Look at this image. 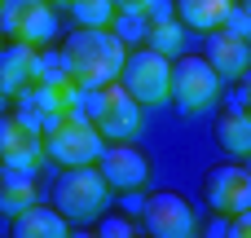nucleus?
<instances>
[{"mask_svg": "<svg viewBox=\"0 0 251 238\" xmlns=\"http://www.w3.org/2000/svg\"><path fill=\"white\" fill-rule=\"evenodd\" d=\"M119 84H124L141 106H163V102H168V84H172V57L146 44V49H137V53L124 57Z\"/></svg>", "mask_w": 251, "mask_h": 238, "instance_id": "423d86ee", "label": "nucleus"}, {"mask_svg": "<svg viewBox=\"0 0 251 238\" xmlns=\"http://www.w3.org/2000/svg\"><path fill=\"white\" fill-rule=\"evenodd\" d=\"M243 4H247V9H251V0H243Z\"/></svg>", "mask_w": 251, "mask_h": 238, "instance_id": "cd10ccee", "label": "nucleus"}, {"mask_svg": "<svg viewBox=\"0 0 251 238\" xmlns=\"http://www.w3.org/2000/svg\"><path fill=\"white\" fill-rule=\"evenodd\" d=\"M49 4H71V0H49Z\"/></svg>", "mask_w": 251, "mask_h": 238, "instance_id": "bb28decb", "label": "nucleus"}, {"mask_svg": "<svg viewBox=\"0 0 251 238\" xmlns=\"http://www.w3.org/2000/svg\"><path fill=\"white\" fill-rule=\"evenodd\" d=\"M0 4H4V0H0Z\"/></svg>", "mask_w": 251, "mask_h": 238, "instance_id": "c85d7f7f", "label": "nucleus"}, {"mask_svg": "<svg viewBox=\"0 0 251 238\" xmlns=\"http://www.w3.org/2000/svg\"><path fill=\"white\" fill-rule=\"evenodd\" d=\"M66 216L57 212V208H40V203H31V208H22L18 216H13V234L18 238H66Z\"/></svg>", "mask_w": 251, "mask_h": 238, "instance_id": "2eb2a0df", "label": "nucleus"}, {"mask_svg": "<svg viewBox=\"0 0 251 238\" xmlns=\"http://www.w3.org/2000/svg\"><path fill=\"white\" fill-rule=\"evenodd\" d=\"M124 57H128V44L110 26H79L62 44V62H66V71L75 75L79 88H101V84L119 79Z\"/></svg>", "mask_w": 251, "mask_h": 238, "instance_id": "f257e3e1", "label": "nucleus"}, {"mask_svg": "<svg viewBox=\"0 0 251 238\" xmlns=\"http://www.w3.org/2000/svg\"><path fill=\"white\" fill-rule=\"evenodd\" d=\"M40 203V190H35V172H22V168H0V212L4 216H18L22 208Z\"/></svg>", "mask_w": 251, "mask_h": 238, "instance_id": "4468645a", "label": "nucleus"}, {"mask_svg": "<svg viewBox=\"0 0 251 238\" xmlns=\"http://www.w3.org/2000/svg\"><path fill=\"white\" fill-rule=\"evenodd\" d=\"M106 150V137L97 132V124L84 110H57L44 119V155L62 168H79V163H97Z\"/></svg>", "mask_w": 251, "mask_h": 238, "instance_id": "f03ea898", "label": "nucleus"}, {"mask_svg": "<svg viewBox=\"0 0 251 238\" xmlns=\"http://www.w3.org/2000/svg\"><path fill=\"white\" fill-rule=\"evenodd\" d=\"M0 31L22 44H49L57 31V13L49 0H4L0 4Z\"/></svg>", "mask_w": 251, "mask_h": 238, "instance_id": "6e6552de", "label": "nucleus"}, {"mask_svg": "<svg viewBox=\"0 0 251 238\" xmlns=\"http://www.w3.org/2000/svg\"><path fill=\"white\" fill-rule=\"evenodd\" d=\"M243 102L251 106V71H243Z\"/></svg>", "mask_w": 251, "mask_h": 238, "instance_id": "393cba45", "label": "nucleus"}, {"mask_svg": "<svg viewBox=\"0 0 251 238\" xmlns=\"http://www.w3.org/2000/svg\"><path fill=\"white\" fill-rule=\"evenodd\" d=\"M44 132L35 124V115L18 110V115H0V168H22L35 172L44 163Z\"/></svg>", "mask_w": 251, "mask_h": 238, "instance_id": "0eeeda50", "label": "nucleus"}, {"mask_svg": "<svg viewBox=\"0 0 251 238\" xmlns=\"http://www.w3.org/2000/svg\"><path fill=\"white\" fill-rule=\"evenodd\" d=\"M97 168H101L106 185H110V190H124V194L146 190V181H150V159H146L137 146H128V141H110V146L101 150Z\"/></svg>", "mask_w": 251, "mask_h": 238, "instance_id": "9d476101", "label": "nucleus"}, {"mask_svg": "<svg viewBox=\"0 0 251 238\" xmlns=\"http://www.w3.org/2000/svg\"><path fill=\"white\" fill-rule=\"evenodd\" d=\"M229 234H234V238H251V208H243V212L234 216V225H229Z\"/></svg>", "mask_w": 251, "mask_h": 238, "instance_id": "5701e85b", "label": "nucleus"}, {"mask_svg": "<svg viewBox=\"0 0 251 238\" xmlns=\"http://www.w3.org/2000/svg\"><path fill=\"white\" fill-rule=\"evenodd\" d=\"M106 199H110V185H106V177H101L97 163L66 168L62 181L53 185V203H57V212H62L66 221H88V216H97V212L106 208Z\"/></svg>", "mask_w": 251, "mask_h": 238, "instance_id": "39448f33", "label": "nucleus"}, {"mask_svg": "<svg viewBox=\"0 0 251 238\" xmlns=\"http://www.w3.org/2000/svg\"><path fill=\"white\" fill-rule=\"evenodd\" d=\"M203 199H207L212 212H221V216H238L243 208H251V172H247V168H238V163H221V168H212L207 181H203Z\"/></svg>", "mask_w": 251, "mask_h": 238, "instance_id": "1a4fd4ad", "label": "nucleus"}, {"mask_svg": "<svg viewBox=\"0 0 251 238\" xmlns=\"http://www.w3.org/2000/svg\"><path fill=\"white\" fill-rule=\"evenodd\" d=\"M35 79H40V44L13 40L9 49H0V88H4V97H22Z\"/></svg>", "mask_w": 251, "mask_h": 238, "instance_id": "f8f14e48", "label": "nucleus"}, {"mask_svg": "<svg viewBox=\"0 0 251 238\" xmlns=\"http://www.w3.org/2000/svg\"><path fill=\"white\" fill-rule=\"evenodd\" d=\"M221 26H225V31H234V35H243V40H251V9H247V4H243V9L234 4V9L225 13V22H221Z\"/></svg>", "mask_w": 251, "mask_h": 238, "instance_id": "412c9836", "label": "nucleus"}, {"mask_svg": "<svg viewBox=\"0 0 251 238\" xmlns=\"http://www.w3.org/2000/svg\"><path fill=\"white\" fill-rule=\"evenodd\" d=\"M110 31L132 49V44H146V31H150V18L141 13V9H115V22H110Z\"/></svg>", "mask_w": 251, "mask_h": 238, "instance_id": "6ab92c4d", "label": "nucleus"}, {"mask_svg": "<svg viewBox=\"0 0 251 238\" xmlns=\"http://www.w3.org/2000/svg\"><path fill=\"white\" fill-rule=\"evenodd\" d=\"M216 141H221V150L234 155V159L251 155V110H225V115L216 119Z\"/></svg>", "mask_w": 251, "mask_h": 238, "instance_id": "f3484780", "label": "nucleus"}, {"mask_svg": "<svg viewBox=\"0 0 251 238\" xmlns=\"http://www.w3.org/2000/svg\"><path fill=\"white\" fill-rule=\"evenodd\" d=\"M221 93V75L207 57H194V53H181L172 57V84H168V102L181 110V115H199L216 102Z\"/></svg>", "mask_w": 251, "mask_h": 238, "instance_id": "20e7f679", "label": "nucleus"}, {"mask_svg": "<svg viewBox=\"0 0 251 238\" xmlns=\"http://www.w3.org/2000/svg\"><path fill=\"white\" fill-rule=\"evenodd\" d=\"M172 9L181 13V22L190 26V31H216L221 22H225V13L234 9V0H172Z\"/></svg>", "mask_w": 251, "mask_h": 238, "instance_id": "dca6fc26", "label": "nucleus"}, {"mask_svg": "<svg viewBox=\"0 0 251 238\" xmlns=\"http://www.w3.org/2000/svg\"><path fill=\"white\" fill-rule=\"evenodd\" d=\"M150 4H154V0H115V9H141V13H146Z\"/></svg>", "mask_w": 251, "mask_h": 238, "instance_id": "b1692460", "label": "nucleus"}, {"mask_svg": "<svg viewBox=\"0 0 251 238\" xmlns=\"http://www.w3.org/2000/svg\"><path fill=\"white\" fill-rule=\"evenodd\" d=\"M97 234H106V238H110V234H115V238H132L137 230H132L124 216H110V221H101V225H97Z\"/></svg>", "mask_w": 251, "mask_h": 238, "instance_id": "4be33fe9", "label": "nucleus"}, {"mask_svg": "<svg viewBox=\"0 0 251 238\" xmlns=\"http://www.w3.org/2000/svg\"><path fill=\"white\" fill-rule=\"evenodd\" d=\"M146 44L159 49V53H168V57H181V49H185V22H181L176 13H168V18H150Z\"/></svg>", "mask_w": 251, "mask_h": 238, "instance_id": "a211bd4d", "label": "nucleus"}, {"mask_svg": "<svg viewBox=\"0 0 251 238\" xmlns=\"http://www.w3.org/2000/svg\"><path fill=\"white\" fill-rule=\"evenodd\" d=\"M199 230L194 221V208L181 199V194H150L146 199V234L154 238H190Z\"/></svg>", "mask_w": 251, "mask_h": 238, "instance_id": "9b49d317", "label": "nucleus"}, {"mask_svg": "<svg viewBox=\"0 0 251 238\" xmlns=\"http://www.w3.org/2000/svg\"><path fill=\"white\" fill-rule=\"evenodd\" d=\"M0 115H4V88H0Z\"/></svg>", "mask_w": 251, "mask_h": 238, "instance_id": "a878e982", "label": "nucleus"}, {"mask_svg": "<svg viewBox=\"0 0 251 238\" xmlns=\"http://www.w3.org/2000/svg\"><path fill=\"white\" fill-rule=\"evenodd\" d=\"M79 110L97 124V132H101L106 141H132V137L141 132V102H137L119 79H110V84H101V88H84Z\"/></svg>", "mask_w": 251, "mask_h": 238, "instance_id": "7ed1b4c3", "label": "nucleus"}, {"mask_svg": "<svg viewBox=\"0 0 251 238\" xmlns=\"http://www.w3.org/2000/svg\"><path fill=\"white\" fill-rule=\"evenodd\" d=\"M79 26H110L115 22V0H71Z\"/></svg>", "mask_w": 251, "mask_h": 238, "instance_id": "aec40b11", "label": "nucleus"}, {"mask_svg": "<svg viewBox=\"0 0 251 238\" xmlns=\"http://www.w3.org/2000/svg\"><path fill=\"white\" fill-rule=\"evenodd\" d=\"M207 62L216 66V75H221V79L243 75V71H247V62H251V40L234 35V31H225V26L207 31Z\"/></svg>", "mask_w": 251, "mask_h": 238, "instance_id": "ddd939ff", "label": "nucleus"}]
</instances>
